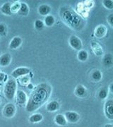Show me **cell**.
Returning <instances> with one entry per match:
<instances>
[{"mask_svg": "<svg viewBox=\"0 0 113 127\" xmlns=\"http://www.w3.org/2000/svg\"><path fill=\"white\" fill-rule=\"evenodd\" d=\"M74 93L78 97H84L87 94L86 87H84L82 85L77 86L76 89H75V91H74Z\"/></svg>", "mask_w": 113, "mask_h": 127, "instance_id": "cell-15", "label": "cell"}, {"mask_svg": "<svg viewBox=\"0 0 113 127\" xmlns=\"http://www.w3.org/2000/svg\"><path fill=\"white\" fill-rule=\"evenodd\" d=\"M3 113H4V115L6 117H8V118L13 117L15 113H16V107H15V106L13 104H11V103H9L6 105H5Z\"/></svg>", "mask_w": 113, "mask_h": 127, "instance_id": "cell-8", "label": "cell"}, {"mask_svg": "<svg viewBox=\"0 0 113 127\" xmlns=\"http://www.w3.org/2000/svg\"><path fill=\"white\" fill-rule=\"evenodd\" d=\"M91 78L95 82L100 81L103 78V73L100 70H95L91 73Z\"/></svg>", "mask_w": 113, "mask_h": 127, "instance_id": "cell-24", "label": "cell"}, {"mask_svg": "<svg viewBox=\"0 0 113 127\" xmlns=\"http://www.w3.org/2000/svg\"><path fill=\"white\" fill-rule=\"evenodd\" d=\"M0 102H1V100H0Z\"/></svg>", "mask_w": 113, "mask_h": 127, "instance_id": "cell-34", "label": "cell"}, {"mask_svg": "<svg viewBox=\"0 0 113 127\" xmlns=\"http://www.w3.org/2000/svg\"><path fill=\"white\" fill-rule=\"evenodd\" d=\"M69 45L72 47L74 50L80 51L82 50L83 47V44L79 37H78L76 35H72L69 39Z\"/></svg>", "mask_w": 113, "mask_h": 127, "instance_id": "cell-4", "label": "cell"}, {"mask_svg": "<svg viewBox=\"0 0 113 127\" xmlns=\"http://www.w3.org/2000/svg\"><path fill=\"white\" fill-rule=\"evenodd\" d=\"M104 127H113V124H107L104 126Z\"/></svg>", "mask_w": 113, "mask_h": 127, "instance_id": "cell-32", "label": "cell"}, {"mask_svg": "<svg viewBox=\"0 0 113 127\" xmlns=\"http://www.w3.org/2000/svg\"><path fill=\"white\" fill-rule=\"evenodd\" d=\"M11 3H10V2L4 3L0 8V11L2 14L10 16L12 14L11 11Z\"/></svg>", "mask_w": 113, "mask_h": 127, "instance_id": "cell-19", "label": "cell"}, {"mask_svg": "<svg viewBox=\"0 0 113 127\" xmlns=\"http://www.w3.org/2000/svg\"><path fill=\"white\" fill-rule=\"evenodd\" d=\"M54 122L57 125L61 126V127L65 126L67 123V121L65 118L64 115L62 114H59L56 115V117L54 118Z\"/></svg>", "mask_w": 113, "mask_h": 127, "instance_id": "cell-18", "label": "cell"}, {"mask_svg": "<svg viewBox=\"0 0 113 127\" xmlns=\"http://www.w3.org/2000/svg\"><path fill=\"white\" fill-rule=\"evenodd\" d=\"M59 108V103L57 100H52L46 106V109L47 112H53L57 111Z\"/></svg>", "mask_w": 113, "mask_h": 127, "instance_id": "cell-14", "label": "cell"}, {"mask_svg": "<svg viewBox=\"0 0 113 127\" xmlns=\"http://www.w3.org/2000/svg\"><path fill=\"white\" fill-rule=\"evenodd\" d=\"M108 22L109 24L110 25V26H113V14H110V16H108Z\"/></svg>", "mask_w": 113, "mask_h": 127, "instance_id": "cell-30", "label": "cell"}, {"mask_svg": "<svg viewBox=\"0 0 113 127\" xmlns=\"http://www.w3.org/2000/svg\"><path fill=\"white\" fill-rule=\"evenodd\" d=\"M16 88H17V84H16V81L14 79L10 78L6 81L5 84L4 93L5 97L9 100L14 99L16 93Z\"/></svg>", "mask_w": 113, "mask_h": 127, "instance_id": "cell-3", "label": "cell"}, {"mask_svg": "<svg viewBox=\"0 0 113 127\" xmlns=\"http://www.w3.org/2000/svg\"><path fill=\"white\" fill-rule=\"evenodd\" d=\"M77 57H78V59L81 62H86L88 58V53L86 50H80V51H78Z\"/></svg>", "mask_w": 113, "mask_h": 127, "instance_id": "cell-23", "label": "cell"}, {"mask_svg": "<svg viewBox=\"0 0 113 127\" xmlns=\"http://www.w3.org/2000/svg\"><path fill=\"white\" fill-rule=\"evenodd\" d=\"M20 6H21V3L19 1L15 2L14 4H11V13H18V10L20 9Z\"/></svg>", "mask_w": 113, "mask_h": 127, "instance_id": "cell-27", "label": "cell"}, {"mask_svg": "<svg viewBox=\"0 0 113 127\" xmlns=\"http://www.w3.org/2000/svg\"><path fill=\"white\" fill-rule=\"evenodd\" d=\"M103 5L105 8L111 10V9H113V1H112V0H104V1H103Z\"/></svg>", "mask_w": 113, "mask_h": 127, "instance_id": "cell-28", "label": "cell"}, {"mask_svg": "<svg viewBox=\"0 0 113 127\" xmlns=\"http://www.w3.org/2000/svg\"><path fill=\"white\" fill-rule=\"evenodd\" d=\"M34 26H35V28L36 29L37 31H42L44 27H45V24H44V22L41 20H39L38 19L35 21V23H34Z\"/></svg>", "mask_w": 113, "mask_h": 127, "instance_id": "cell-26", "label": "cell"}, {"mask_svg": "<svg viewBox=\"0 0 113 127\" xmlns=\"http://www.w3.org/2000/svg\"><path fill=\"white\" fill-rule=\"evenodd\" d=\"M42 119H43V116L41 114L36 113L32 114L29 117V122L33 124H36V123L40 122Z\"/></svg>", "mask_w": 113, "mask_h": 127, "instance_id": "cell-21", "label": "cell"}, {"mask_svg": "<svg viewBox=\"0 0 113 127\" xmlns=\"http://www.w3.org/2000/svg\"><path fill=\"white\" fill-rule=\"evenodd\" d=\"M6 32V27L4 23H0V35H4Z\"/></svg>", "mask_w": 113, "mask_h": 127, "instance_id": "cell-29", "label": "cell"}, {"mask_svg": "<svg viewBox=\"0 0 113 127\" xmlns=\"http://www.w3.org/2000/svg\"><path fill=\"white\" fill-rule=\"evenodd\" d=\"M55 23V19L54 17L52 15H47L46 16L45 18V21H44V24L47 27H50L52 26Z\"/></svg>", "mask_w": 113, "mask_h": 127, "instance_id": "cell-25", "label": "cell"}, {"mask_svg": "<svg viewBox=\"0 0 113 127\" xmlns=\"http://www.w3.org/2000/svg\"><path fill=\"white\" fill-rule=\"evenodd\" d=\"M16 100L17 103L21 105L25 104L27 102V95L24 91L21 90H18L16 93Z\"/></svg>", "mask_w": 113, "mask_h": 127, "instance_id": "cell-10", "label": "cell"}, {"mask_svg": "<svg viewBox=\"0 0 113 127\" xmlns=\"http://www.w3.org/2000/svg\"><path fill=\"white\" fill-rule=\"evenodd\" d=\"M29 13V7L26 3H21L20 9L18 10V14L21 16H27Z\"/></svg>", "mask_w": 113, "mask_h": 127, "instance_id": "cell-20", "label": "cell"}, {"mask_svg": "<svg viewBox=\"0 0 113 127\" xmlns=\"http://www.w3.org/2000/svg\"><path fill=\"white\" fill-rule=\"evenodd\" d=\"M51 11V7L47 4H42L38 7V13L41 16H47Z\"/></svg>", "mask_w": 113, "mask_h": 127, "instance_id": "cell-17", "label": "cell"}, {"mask_svg": "<svg viewBox=\"0 0 113 127\" xmlns=\"http://www.w3.org/2000/svg\"><path fill=\"white\" fill-rule=\"evenodd\" d=\"M104 112L105 117L110 120L113 119V100H108L105 104Z\"/></svg>", "mask_w": 113, "mask_h": 127, "instance_id": "cell-5", "label": "cell"}, {"mask_svg": "<svg viewBox=\"0 0 113 127\" xmlns=\"http://www.w3.org/2000/svg\"><path fill=\"white\" fill-rule=\"evenodd\" d=\"M22 44V39L18 36L14 37L9 43V48L12 50H16Z\"/></svg>", "mask_w": 113, "mask_h": 127, "instance_id": "cell-13", "label": "cell"}, {"mask_svg": "<svg viewBox=\"0 0 113 127\" xmlns=\"http://www.w3.org/2000/svg\"><path fill=\"white\" fill-rule=\"evenodd\" d=\"M30 72H31L30 68L27 67H18L13 71V72L11 73V76L14 78H18L21 76L27 75Z\"/></svg>", "mask_w": 113, "mask_h": 127, "instance_id": "cell-6", "label": "cell"}, {"mask_svg": "<svg viewBox=\"0 0 113 127\" xmlns=\"http://www.w3.org/2000/svg\"><path fill=\"white\" fill-rule=\"evenodd\" d=\"M108 32V28L104 25H100L95 28V35L97 38H103L104 37Z\"/></svg>", "mask_w": 113, "mask_h": 127, "instance_id": "cell-11", "label": "cell"}, {"mask_svg": "<svg viewBox=\"0 0 113 127\" xmlns=\"http://www.w3.org/2000/svg\"><path fill=\"white\" fill-rule=\"evenodd\" d=\"M52 88L47 83H41L33 91L28 100L26 109L28 112H32L40 108L49 99Z\"/></svg>", "mask_w": 113, "mask_h": 127, "instance_id": "cell-1", "label": "cell"}, {"mask_svg": "<svg viewBox=\"0 0 113 127\" xmlns=\"http://www.w3.org/2000/svg\"><path fill=\"white\" fill-rule=\"evenodd\" d=\"M90 47L92 48L93 52H94V54L96 56L100 57V56H102V55H103V47L100 45L98 42H95V41L91 42Z\"/></svg>", "mask_w": 113, "mask_h": 127, "instance_id": "cell-9", "label": "cell"}, {"mask_svg": "<svg viewBox=\"0 0 113 127\" xmlns=\"http://www.w3.org/2000/svg\"><path fill=\"white\" fill-rule=\"evenodd\" d=\"M6 78H7V75H5L4 73H0V82H6Z\"/></svg>", "mask_w": 113, "mask_h": 127, "instance_id": "cell-31", "label": "cell"}, {"mask_svg": "<svg viewBox=\"0 0 113 127\" xmlns=\"http://www.w3.org/2000/svg\"><path fill=\"white\" fill-rule=\"evenodd\" d=\"M11 62V56L9 53H6L0 57V66H7Z\"/></svg>", "mask_w": 113, "mask_h": 127, "instance_id": "cell-12", "label": "cell"}, {"mask_svg": "<svg viewBox=\"0 0 113 127\" xmlns=\"http://www.w3.org/2000/svg\"><path fill=\"white\" fill-rule=\"evenodd\" d=\"M28 88H29L30 89H32V88H33V86H32V84H28Z\"/></svg>", "mask_w": 113, "mask_h": 127, "instance_id": "cell-33", "label": "cell"}, {"mask_svg": "<svg viewBox=\"0 0 113 127\" xmlns=\"http://www.w3.org/2000/svg\"><path fill=\"white\" fill-rule=\"evenodd\" d=\"M108 96V88L107 89L105 87H103L100 89L98 93V97L100 100H105Z\"/></svg>", "mask_w": 113, "mask_h": 127, "instance_id": "cell-22", "label": "cell"}, {"mask_svg": "<svg viewBox=\"0 0 113 127\" xmlns=\"http://www.w3.org/2000/svg\"><path fill=\"white\" fill-rule=\"evenodd\" d=\"M103 64L105 67H110L113 66V57L112 54L108 53L105 55L103 59Z\"/></svg>", "mask_w": 113, "mask_h": 127, "instance_id": "cell-16", "label": "cell"}, {"mask_svg": "<svg viewBox=\"0 0 113 127\" xmlns=\"http://www.w3.org/2000/svg\"><path fill=\"white\" fill-rule=\"evenodd\" d=\"M64 117L67 121L70 123H76L80 119V115L76 112L67 111L64 113Z\"/></svg>", "mask_w": 113, "mask_h": 127, "instance_id": "cell-7", "label": "cell"}, {"mask_svg": "<svg viewBox=\"0 0 113 127\" xmlns=\"http://www.w3.org/2000/svg\"><path fill=\"white\" fill-rule=\"evenodd\" d=\"M60 17L64 23L73 29H80L83 26V21L76 13L67 7H63L60 10Z\"/></svg>", "mask_w": 113, "mask_h": 127, "instance_id": "cell-2", "label": "cell"}]
</instances>
